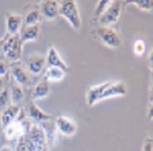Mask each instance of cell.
<instances>
[{
	"mask_svg": "<svg viewBox=\"0 0 153 151\" xmlns=\"http://www.w3.org/2000/svg\"><path fill=\"white\" fill-rule=\"evenodd\" d=\"M65 74H66L65 71H62L60 69H56V67H48L47 71H45V80H47L48 82L49 81L58 82L65 77Z\"/></svg>",
	"mask_w": 153,
	"mask_h": 151,
	"instance_id": "obj_19",
	"label": "cell"
},
{
	"mask_svg": "<svg viewBox=\"0 0 153 151\" xmlns=\"http://www.w3.org/2000/svg\"><path fill=\"white\" fill-rule=\"evenodd\" d=\"M55 127L60 134L68 136V137L76 134V132H77V126H76V123H74L72 119L66 118V116H58V118H56Z\"/></svg>",
	"mask_w": 153,
	"mask_h": 151,
	"instance_id": "obj_9",
	"label": "cell"
},
{
	"mask_svg": "<svg viewBox=\"0 0 153 151\" xmlns=\"http://www.w3.org/2000/svg\"><path fill=\"white\" fill-rule=\"evenodd\" d=\"M16 151H49L44 129L39 123L30 120L25 133L19 138Z\"/></svg>",
	"mask_w": 153,
	"mask_h": 151,
	"instance_id": "obj_1",
	"label": "cell"
},
{
	"mask_svg": "<svg viewBox=\"0 0 153 151\" xmlns=\"http://www.w3.org/2000/svg\"><path fill=\"white\" fill-rule=\"evenodd\" d=\"M41 34V28L39 25H30V27H23L20 31V41L21 43L24 42H30V41H37L38 37Z\"/></svg>",
	"mask_w": 153,
	"mask_h": 151,
	"instance_id": "obj_15",
	"label": "cell"
},
{
	"mask_svg": "<svg viewBox=\"0 0 153 151\" xmlns=\"http://www.w3.org/2000/svg\"><path fill=\"white\" fill-rule=\"evenodd\" d=\"M28 116L30 119L35 122V123H41V122H48L51 120V115L45 113L44 110H41V108H38L35 104H30L28 105Z\"/></svg>",
	"mask_w": 153,
	"mask_h": 151,
	"instance_id": "obj_16",
	"label": "cell"
},
{
	"mask_svg": "<svg viewBox=\"0 0 153 151\" xmlns=\"http://www.w3.org/2000/svg\"><path fill=\"white\" fill-rule=\"evenodd\" d=\"M152 57H153V53L150 52V55H149V66H150V69H152Z\"/></svg>",
	"mask_w": 153,
	"mask_h": 151,
	"instance_id": "obj_29",
	"label": "cell"
},
{
	"mask_svg": "<svg viewBox=\"0 0 153 151\" xmlns=\"http://www.w3.org/2000/svg\"><path fill=\"white\" fill-rule=\"evenodd\" d=\"M121 13H122V1H111V4L107 7V10L98 18L100 27H107V25L115 24L120 20Z\"/></svg>",
	"mask_w": 153,
	"mask_h": 151,
	"instance_id": "obj_5",
	"label": "cell"
},
{
	"mask_svg": "<svg viewBox=\"0 0 153 151\" xmlns=\"http://www.w3.org/2000/svg\"><path fill=\"white\" fill-rule=\"evenodd\" d=\"M24 99V91L23 88L20 87V85H13L11 90H10V101H11V104L13 105H20Z\"/></svg>",
	"mask_w": 153,
	"mask_h": 151,
	"instance_id": "obj_20",
	"label": "cell"
},
{
	"mask_svg": "<svg viewBox=\"0 0 153 151\" xmlns=\"http://www.w3.org/2000/svg\"><path fill=\"white\" fill-rule=\"evenodd\" d=\"M47 64V60H45V56L39 55V53H31V55L27 56L25 59V67H27V71L31 74H39L42 73V70Z\"/></svg>",
	"mask_w": 153,
	"mask_h": 151,
	"instance_id": "obj_7",
	"label": "cell"
},
{
	"mask_svg": "<svg viewBox=\"0 0 153 151\" xmlns=\"http://www.w3.org/2000/svg\"><path fill=\"white\" fill-rule=\"evenodd\" d=\"M41 21V14L37 7H33L31 10H28L25 15L23 17V24L24 27H30V25H39Z\"/></svg>",
	"mask_w": 153,
	"mask_h": 151,
	"instance_id": "obj_17",
	"label": "cell"
},
{
	"mask_svg": "<svg viewBox=\"0 0 153 151\" xmlns=\"http://www.w3.org/2000/svg\"><path fill=\"white\" fill-rule=\"evenodd\" d=\"M10 102H11V101H10V91L7 88H4L3 91L0 92V110L6 109L9 105H11Z\"/></svg>",
	"mask_w": 153,
	"mask_h": 151,
	"instance_id": "obj_22",
	"label": "cell"
},
{
	"mask_svg": "<svg viewBox=\"0 0 153 151\" xmlns=\"http://www.w3.org/2000/svg\"><path fill=\"white\" fill-rule=\"evenodd\" d=\"M1 127L3 126H1V112H0V130H1Z\"/></svg>",
	"mask_w": 153,
	"mask_h": 151,
	"instance_id": "obj_31",
	"label": "cell"
},
{
	"mask_svg": "<svg viewBox=\"0 0 153 151\" xmlns=\"http://www.w3.org/2000/svg\"><path fill=\"white\" fill-rule=\"evenodd\" d=\"M59 4V15H62L66 21L70 24V27L74 31H80L82 29V17H80L79 9L74 0H62L58 1Z\"/></svg>",
	"mask_w": 153,
	"mask_h": 151,
	"instance_id": "obj_2",
	"label": "cell"
},
{
	"mask_svg": "<svg viewBox=\"0 0 153 151\" xmlns=\"http://www.w3.org/2000/svg\"><path fill=\"white\" fill-rule=\"evenodd\" d=\"M39 14L41 17L47 20V21H52L59 15V4L55 0H44L39 4Z\"/></svg>",
	"mask_w": 153,
	"mask_h": 151,
	"instance_id": "obj_8",
	"label": "cell"
},
{
	"mask_svg": "<svg viewBox=\"0 0 153 151\" xmlns=\"http://www.w3.org/2000/svg\"><path fill=\"white\" fill-rule=\"evenodd\" d=\"M145 49H146V45H145V42L142 39H138V41H135L134 43V53L136 56H142L145 53Z\"/></svg>",
	"mask_w": 153,
	"mask_h": 151,
	"instance_id": "obj_24",
	"label": "cell"
},
{
	"mask_svg": "<svg viewBox=\"0 0 153 151\" xmlns=\"http://www.w3.org/2000/svg\"><path fill=\"white\" fill-rule=\"evenodd\" d=\"M111 4V0H100L97 3V7L94 10V20H98L104 11L107 10V7Z\"/></svg>",
	"mask_w": 153,
	"mask_h": 151,
	"instance_id": "obj_21",
	"label": "cell"
},
{
	"mask_svg": "<svg viewBox=\"0 0 153 151\" xmlns=\"http://www.w3.org/2000/svg\"><path fill=\"white\" fill-rule=\"evenodd\" d=\"M6 24H7V37L19 35V32L23 28V15L9 13L6 15Z\"/></svg>",
	"mask_w": 153,
	"mask_h": 151,
	"instance_id": "obj_10",
	"label": "cell"
},
{
	"mask_svg": "<svg viewBox=\"0 0 153 151\" xmlns=\"http://www.w3.org/2000/svg\"><path fill=\"white\" fill-rule=\"evenodd\" d=\"M143 151H153V140L150 137H148L146 140H145Z\"/></svg>",
	"mask_w": 153,
	"mask_h": 151,
	"instance_id": "obj_26",
	"label": "cell"
},
{
	"mask_svg": "<svg viewBox=\"0 0 153 151\" xmlns=\"http://www.w3.org/2000/svg\"><path fill=\"white\" fill-rule=\"evenodd\" d=\"M49 91H51L49 82H48L47 80H42V81H39L37 85L34 87V90H33V98H34V99H42V98L48 96Z\"/></svg>",
	"mask_w": 153,
	"mask_h": 151,
	"instance_id": "obj_18",
	"label": "cell"
},
{
	"mask_svg": "<svg viewBox=\"0 0 153 151\" xmlns=\"http://www.w3.org/2000/svg\"><path fill=\"white\" fill-rule=\"evenodd\" d=\"M3 42H4V38L0 39V52H1V48H3Z\"/></svg>",
	"mask_w": 153,
	"mask_h": 151,
	"instance_id": "obj_30",
	"label": "cell"
},
{
	"mask_svg": "<svg viewBox=\"0 0 153 151\" xmlns=\"http://www.w3.org/2000/svg\"><path fill=\"white\" fill-rule=\"evenodd\" d=\"M10 74H11V78L17 82V85H30L31 84V77L28 71L23 67V64L17 62V63H11L10 64Z\"/></svg>",
	"mask_w": 153,
	"mask_h": 151,
	"instance_id": "obj_6",
	"label": "cell"
},
{
	"mask_svg": "<svg viewBox=\"0 0 153 151\" xmlns=\"http://www.w3.org/2000/svg\"><path fill=\"white\" fill-rule=\"evenodd\" d=\"M20 110H21V106L13 105V104L9 105L6 109H3V112H1V126L6 127V126H9L10 123H13L14 120L17 119Z\"/></svg>",
	"mask_w": 153,
	"mask_h": 151,
	"instance_id": "obj_14",
	"label": "cell"
},
{
	"mask_svg": "<svg viewBox=\"0 0 153 151\" xmlns=\"http://www.w3.org/2000/svg\"><path fill=\"white\" fill-rule=\"evenodd\" d=\"M110 84L111 82H102V84H98V85H93V87H90L87 90V94H86V102H87L88 106H93L96 102L98 101L100 95H101L102 92L105 91L107 88L110 87Z\"/></svg>",
	"mask_w": 153,
	"mask_h": 151,
	"instance_id": "obj_13",
	"label": "cell"
},
{
	"mask_svg": "<svg viewBox=\"0 0 153 151\" xmlns=\"http://www.w3.org/2000/svg\"><path fill=\"white\" fill-rule=\"evenodd\" d=\"M1 53L4 55L6 60L10 63H17L23 55V43L20 41L19 35L14 37H6L1 48Z\"/></svg>",
	"mask_w": 153,
	"mask_h": 151,
	"instance_id": "obj_3",
	"label": "cell"
},
{
	"mask_svg": "<svg viewBox=\"0 0 153 151\" xmlns=\"http://www.w3.org/2000/svg\"><path fill=\"white\" fill-rule=\"evenodd\" d=\"M45 60H47L48 67H56V69H60L62 71H65V73L69 70L68 64L62 60L59 53L56 52V49L52 45L49 46V50H48V55H47V57H45Z\"/></svg>",
	"mask_w": 153,
	"mask_h": 151,
	"instance_id": "obj_11",
	"label": "cell"
},
{
	"mask_svg": "<svg viewBox=\"0 0 153 151\" xmlns=\"http://www.w3.org/2000/svg\"><path fill=\"white\" fill-rule=\"evenodd\" d=\"M126 92H128V88H126V85L124 82H111L110 87L100 95L98 101L107 99V98H112V96H122V95H125Z\"/></svg>",
	"mask_w": 153,
	"mask_h": 151,
	"instance_id": "obj_12",
	"label": "cell"
},
{
	"mask_svg": "<svg viewBox=\"0 0 153 151\" xmlns=\"http://www.w3.org/2000/svg\"><path fill=\"white\" fill-rule=\"evenodd\" d=\"M4 90V80H3V77H0V92Z\"/></svg>",
	"mask_w": 153,
	"mask_h": 151,
	"instance_id": "obj_27",
	"label": "cell"
},
{
	"mask_svg": "<svg viewBox=\"0 0 153 151\" xmlns=\"http://www.w3.org/2000/svg\"><path fill=\"white\" fill-rule=\"evenodd\" d=\"M94 35L98 41H101L104 45H107L111 49H118L121 46V37L120 34L111 27H100L98 25L94 29Z\"/></svg>",
	"mask_w": 153,
	"mask_h": 151,
	"instance_id": "obj_4",
	"label": "cell"
},
{
	"mask_svg": "<svg viewBox=\"0 0 153 151\" xmlns=\"http://www.w3.org/2000/svg\"><path fill=\"white\" fill-rule=\"evenodd\" d=\"M10 64L6 59H0V77H4L6 74L9 73Z\"/></svg>",
	"mask_w": 153,
	"mask_h": 151,
	"instance_id": "obj_25",
	"label": "cell"
},
{
	"mask_svg": "<svg viewBox=\"0 0 153 151\" xmlns=\"http://www.w3.org/2000/svg\"><path fill=\"white\" fill-rule=\"evenodd\" d=\"M134 4L138 9L143 10V11H152V9H153V4L150 0H138V1H134Z\"/></svg>",
	"mask_w": 153,
	"mask_h": 151,
	"instance_id": "obj_23",
	"label": "cell"
},
{
	"mask_svg": "<svg viewBox=\"0 0 153 151\" xmlns=\"http://www.w3.org/2000/svg\"><path fill=\"white\" fill-rule=\"evenodd\" d=\"M0 151H13V150H11V147H9V146H3L0 148Z\"/></svg>",
	"mask_w": 153,
	"mask_h": 151,
	"instance_id": "obj_28",
	"label": "cell"
}]
</instances>
